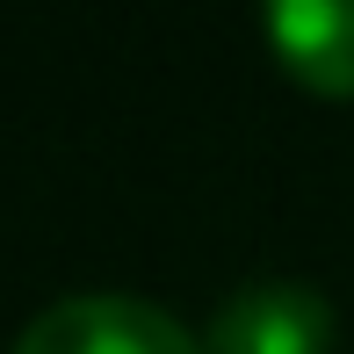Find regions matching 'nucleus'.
<instances>
[{"mask_svg": "<svg viewBox=\"0 0 354 354\" xmlns=\"http://www.w3.org/2000/svg\"><path fill=\"white\" fill-rule=\"evenodd\" d=\"M210 354H326L333 347V304L311 282H246L217 304Z\"/></svg>", "mask_w": 354, "mask_h": 354, "instance_id": "nucleus-2", "label": "nucleus"}, {"mask_svg": "<svg viewBox=\"0 0 354 354\" xmlns=\"http://www.w3.org/2000/svg\"><path fill=\"white\" fill-rule=\"evenodd\" d=\"M8 354H210L174 311L123 289H80L58 297L15 333Z\"/></svg>", "mask_w": 354, "mask_h": 354, "instance_id": "nucleus-1", "label": "nucleus"}, {"mask_svg": "<svg viewBox=\"0 0 354 354\" xmlns=\"http://www.w3.org/2000/svg\"><path fill=\"white\" fill-rule=\"evenodd\" d=\"M261 29L304 87L354 94V0H275Z\"/></svg>", "mask_w": 354, "mask_h": 354, "instance_id": "nucleus-3", "label": "nucleus"}]
</instances>
